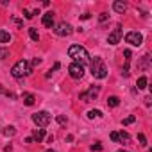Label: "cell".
Here are the masks:
<instances>
[{
  "label": "cell",
  "mask_w": 152,
  "mask_h": 152,
  "mask_svg": "<svg viewBox=\"0 0 152 152\" xmlns=\"http://www.w3.org/2000/svg\"><path fill=\"white\" fill-rule=\"evenodd\" d=\"M68 56L73 59V63H77V64H81V66H84V64H88L90 63V54H88V50L84 48V47H81V45H72L70 48H68Z\"/></svg>",
  "instance_id": "6da1fadb"
},
{
  "label": "cell",
  "mask_w": 152,
  "mask_h": 152,
  "mask_svg": "<svg viewBox=\"0 0 152 152\" xmlns=\"http://www.w3.org/2000/svg\"><path fill=\"white\" fill-rule=\"evenodd\" d=\"M32 73V66H31V61L27 59H20L13 68H11V75L15 79H22V77H27V75Z\"/></svg>",
  "instance_id": "7a4b0ae2"
},
{
  "label": "cell",
  "mask_w": 152,
  "mask_h": 152,
  "mask_svg": "<svg viewBox=\"0 0 152 152\" xmlns=\"http://www.w3.org/2000/svg\"><path fill=\"white\" fill-rule=\"evenodd\" d=\"M90 68H91V75L95 79H106L107 77V68L100 57L95 56L93 59H90Z\"/></svg>",
  "instance_id": "3957f363"
},
{
  "label": "cell",
  "mask_w": 152,
  "mask_h": 152,
  "mask_svg": "<svg viewBox=\"0 0 152 152\" xmlns=\"http://www.w3.org/2000/svg\"><path fill=\"white\" fill-rule=\"evenodd\" d=\"M50 120H52V116H50V113H48V111H38V113H34V115H32V122H34L39 129L47 127V125L50 124Z\"/></svg>",
  "instance_id": "277c9868"
},
{
  "label": "cell",
  "mask_w": 152,
  "mask_h": 152,
  "mask_svg": "<svg viewBox=\"0 0 152 152\" xmlns=\"http://www.w3.org/2000/svg\"><path fill=\"white\" fill-rule=\"evenodd\" d=\"M99 93H100V86H90V90H88V91L81 93V100H83V102H91V100H97Z\"/></svg>",
  "instance_id": "5b68a950"
},
{
  "label": "cell",
  "mask_w": 152,
  "mask_h": 152,
  "mask_svg": "<svg viewBox=\"0 0 152 152\" xmlns=\"http://www.w3.org/2000/svg\"><path fill=\"white\" fill-rule=\"evenodd\" d=\"M125 43H129L132 47H140L143 43V36L140 32H136V31H131V32L125 34Z\"/></svg>",
  "instance_id": "8992f818"
},
{
  "label": "cell",
  "mask_w": 152,
  "mask_h": 152,
  "mask_svg": "<svg viewBox=\"0 0 152 152\" xmlns=\"http://www.w3.org/2000/svg\"><path fill=\"white\" fill-rule=\"evenodd\" d=\"M109 138H111L115 143H124V145L131 141V136H129V132H125V131H120V132H118V131H113V132L109 134Z\"/></svg>",
  "instance_id": "52a82bcc"
},
{
  "label": "cell",
  "mask_w": 152,
  "mask_h": 152,
  "mask_svg": "<svg viewBox=\"0 0 152 152\" xmlns=\"http://www.w3.org/2000/svg\"><path fill=\"white\" fill-rule=\"evenodd\" d=\"M68 73H70V77L72 79H83V75H84V66L77 64V63H72L68 66Z\"/></svg>",
  "instance_id": "ba28073f"
},
{
  "label": "cell",
  "mask_w": 152,
  "mask_h": 152,
  "mask_svg": "<svg viewBox=\"0 0 152 152\" xmlns=\"http://www.w3.org/2000/svg\"><path fill=\"white\" fill-rule=\"evenodd\" d=\"M122 36H124V29H122V25H116V29L107 36V43L109 45H116V43H120Z\"/></svg>",
  "instance_id": "9c48e42d"
},
{
  "label": "cell",
  "mask_w": 152,
  "mask_h": 152,
  "mask_svg": "<svg viewBox=\"0 0 152 152\" xmlns=\"http://www.w3.org/2000/svg\"><path fill=\"white\" fill-rule=\"evenodd\" d=\"M54 31H56V34H57V36H72L73 27H72L70 23H66V22H61Z\"/></svg>",
  "instance_id": "30bf717a"
},
{
  "label": "cell",
  "mask_w": 152,
  "mask_h": 152,
  "mask_svg": "<svg viewBox=\"0 0 152 152\" xmlns=\"http://www.w3.org/2000/svg\"><path fill=\"white\" fill-rule=\"evenodd\" d=\"M41 22H43V25H45V27H48V29H54V13H52V11L45 13Z\"/></svg>",
  "instance_id": "8fae6325"
},
{
  "label": "cell",
  "mask_w": 152,
  "mask_h": 152,
  "mask_svg": "<svg viewBox=\"0 0 152 152\" xmlns=\"http://www.w3.org/2000/svg\"><path fill=\"white\" fill-rule=\"evenodd\" d=\"M45 136H47L45 129H34V132H32V136H31V138H32L34 141H38V143H39V141H43V140H45Z\"/></svg>",
  "instance_id": "7c38bea8"
},
{
  "label": "cell",
  "mask_w": 152,
  "mask_h": 152,
  "mask_svg": "<svg viewBox=\"0 0 152 152\" xmlns=\"http://www.w3.org/2000/svg\"><path fill=\"white\" fill-rule=\"evenodd\" d=\"M113 9H115L116 13L124 15V13L127 11V4H125V2H122V0H116V2H113Z\"/></svg>",
  "instance_id": "4fadbf2b"
},
{
  "label": "cell",
  "mask_w": 152,
  "mask_h": 152,
  "mask_svg": "<svg viewBox=\"0 0 152 152\" xmlns=\"http://www.w3.org/2000/svg\"><path fill=\"white\" fill-rule=\"evenodd\" d=\"M22 99H23V104L25 106H34V102H36V97L32 93H23Z\"/></svg>",
  "instance_id": "5bb4252c"
},
{
  "label": "cell",
  "mask_w": 152,
  "mask_h": 152,
  "mask_svg": "<svg viewBox=\"0 0 152 152\" xmlns=\"http://www.w3.org/2000/svg\"><path fill=\"white\" fill-rule=\"evenodd\" d=\"M2 134H4L6 138H13V136L16 134V127H15V125H7V127L2 129Z\"/></svg>",
  "instance_id": "9a60e30c"
},
{
  "label": "cell",
  "mask_w": 152,
  "mask_h": 152,
  "mask_svg": "<svg viewBox=\"0 0 152 152\" xmlns=\"http://www.w3.org/2000/svg\"><path fill=\"white\" fill-rule=\"evenodd\" d=\"M0 43H11V34L7 32V31H2L0 29Z\"/></svg>",
  "instance_id": "2e32d148"
},
{
  "label": "cell",
  "mask_w": 152,
  "mask_h": 152,
  "mask_svg": "<svg viewBox=\"0 0 152 152\" xmlns=\"http://www.w3.org/2000/svg\"><path fill=\"white\" fill-rule=\"evenodd\" d=\"M104 116V113L100 111V109H91V111H88V118L90 120H93V118H102Z\"/></svg>",
  "instance_id": "e0dca14e"
},
{
  "label": "cell",
  "mask_w": 152,
  "mask_h": 152,
  "mask_svg": "<svg viewBox=\"0 0 152 152\" xmlns=\"http://www.w3.org/2000/svg\"><path fill=\"white\" fill-rule=\"evenodd\" d=\"M120 104V99L116 97V95H111V97H107V106L109 107H116Z\"/></svg>",
  "instance_id": "ac0fdd59"
},
{
  "label": "cell",
  "mask_w": 152,
  "mask_h": 152,
  "mask_svg": "<svg viewBox=\"0 0 152 152\" xmlns=\"http://www.w3.org/2000/svg\"><path fill=\"white\" fill-rule=\"evenodd\" d=\"M147 77H145V75H143V77H140L138 79V83H136V86H138V90H143V88H147Z\"/></svg>",
  "instance_id": "d6986e66"
},
{
  "label": "cell",
  "mask_w": 152,
  "mask_h": 152,
  "mask_svg": "<svg viewBox=\"0 0 152 152\" xmlns=\"http://www.w3.org/2000/svg\"><path fill=\"white\" fill-rule=\"evenodd\" d=\"M29 36H31V39H32V41H38V39H39V34H38V31H36L34 27H31V29H29Z\"/></svg>",
  "instance_id": "ffe728a7"
},
{
  "label": "cell",
  "mask_w": 152,
  "mask_h": 152,
  "mask_svg": "<svg viewBox=\"0 0 152 152\" xmlns=\"http://www.w3.org/2000/svg\"><path fill=\"white\" fill-rule=\"evenodd\" d=\"M134 120H136V116H127V118L122 120V125H129V124H132Z\"/></svg>",
  "instance_id": "44dd1931"
},
{
  "label": "cell",
  "mask_w": 152,
  "mask_h": 152,
  "mask_svg": "<svg viewBox=\"0 0 152 152\" xmlns=\"http://www.w3.org/2000/svg\"><path fill=\"white\" fill-rule=\"evenodd\" d=\"M138 141H140V145L147 147V138H145V134H138Z\"/></svg>",
  "instance_id": "7402d4cb"
},
{
  "label": "cell",
  "mask_w": 152,
  "mask_h": 152,
  "mask_svg": "<svg viewBox=\"0 0 152 152\" xmlns=\"http://www.w3.org/2000/svg\"><path fill=\"white\" fill-rule=\"evenodd\" d=\"M9 56V50L7 48H0V59H6Z\"/></svg>",
  "instance_id": "603a6c76"
},
{
  "label": "cell",
  "mask_w": 152,
  "mask_h": 152,
  "mask_svg": "<svg viewBox=\"0 0 152 152\" xmlns=\"http://www.w3.org/2000/svg\"><path fill=\"white\" fill-rule=\"evenodd\" d=\"M90 148H91L93 152H95V150H97V152H100V150H102V145H100V143H93Z\"/></svg>",
  "instance_id": "cb8c5ba5"
},
{
  "label": "cell",
  "mask_w": 152,
  "mask_h": 152,
  "mask_svg": "<svg viewBox=\"0 0 152 152\" xmlns=\"http://www.w3.org/2000/svg\"><path fill=\"white\" fill-rule=\"evenodd\" d=\"M38 64H41V59H39V57H34V59L31 61V66L34 68V66H38Z\"/></svg>",
  "instance_id": "d4e9b609"
},
{
  "label": "cell",
  "mask_w": 152,
  "mask_h": 152,
  "mask_svg": "<svg viewBox=\"0 0 152 152\" xmlns=\"http://www.w3.org/2000/svg\"><path fill=\"white\" fill-rule=\"evenodd\" d=\"M23 16H25L27 20H31V18H32V13H31L29 9H23Z\"/></svg>",
  "instance_id": "484cf974"
},
{
  "label": "cell",
  "mask_w": 152,
  "mask_h": 152,
  "mask_svg": "<svg viewBox=\"0 0 152 152\" xmlns=\"http://www.w3.org/2000/svg\"><path fill=\"white\" fill-rule=\"evenodd\" d=\"M107 18H109V15H107V13H100V16H99V20H100V22H106Z\"/></svg>",
  "instance_id": "4316f807"
},
{
  "label": "cell",
  "mask_w": 152,
  "mask_h": 152,
  "mask_svg": "<svg viewBox=\"0 0 152 152\" xmlns=\"http://www.w3.org/2000/svg\"><path fill=\"white\" fill-rule=\"evenodd\" d=\"M57 122H59L61 125H66V118H64L63 115H59V116H57Z\"/></svg>",
  "instance_id": "83f0119b"
},
{
  "label": "cell",
  "mask_w": 152,
  "mask_h": 152,
  "mask_svg": "<svg viewBox=\"0 0 152 152\" xmlns=\"http://www.w3.org/2000/svg\"><path fill=\"white\" fill-rule=\"evenodd\" d=\"M13 22H15V23H16V25L20 27V29L23 27V23H22V20H18V18H13Z\"/></svg>",
  "instance_id": "f1b7e54d"
},
{
  "label": "cell",
  "mask_w": 152,
  "mask_h": 152,
  "mask_svg": "<svg viewBox=\"0 0 152 152\" xmlns=\"http://www.w3.org/2000/svg\"><path fill=\"white\" fill-rule=\"evenodd\" d=\"M81 18H83V20H88V18H91V15H90V13H84V15H81Z\"/></svg>",
  "instance_id": "f546056e"
},
{
  "label": "cell",
  "mask_w": 152,
  "mask_h": 152,
  "mask_svg": "<svg viewBox=\"0 0 152 152\" xmlns=\"http://www.w3.org/2000/svg\"><path fill=\"white\" fill-rule=\"evenodd\" d=\"M45 152H57V150H52V148H48V150H45Z\"/></svg>",
  "instance_id": "4dcf8cb0"
},
{
  "label": "cell",
  "mask_w": 152,
  "mask_h": 152,
  "mask_svg": "<svg viewBox=\"0 0 152 152\" xmlns=\"http://www.w3.org/2000/svg\"><path fill=\"white\" fill-rule=\"evenodd\" d=\"M118 152H127V150H118Z\"/></svg>",
  "instance_id": "1f68e13d"
}]
</instances>
